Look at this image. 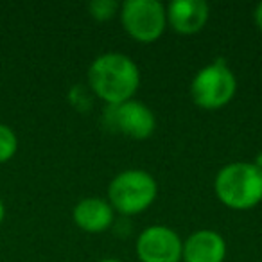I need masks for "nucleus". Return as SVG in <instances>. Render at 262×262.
<instances>
[{"label":"nucleus","mask_w":262,"mask_h":262,"mask_svg":"<svg viewBox=\"0 0 262 262\" xmlns=\"http://www.w3.org/2000/svg\"><path fill=\"white\" fill-rule=\"evenodd\" d=\"M88 83L108 106L131 101L140 83L139 67L120 52H106L94 59L88 69Z\"/></svg>","instance_id":"f257e3e1"},{"label":"nucleus","mask_w":262,"mask_h":262,"mask_svg":"<svg viewBox=\"0 0 262 262\" xmlns=\"http://www.w3.org/2000/svg\"><path fill=\"white\" fill-rule=\"evenodd\" d=\"M215 194L226 207L248 210L262 200V171L255 164L235 162L215 176Z\"/></svg>","instance_id":"f03ea898"},{"label":"nucleus","mask_w":262,"mask_h":262,"mask_svg":"<svg viewBox=\"0 0 262 262\" xmlns=\"http://www.w3.org/2000/svg\"><path fill=\"white\" fill-rule=\"evenodd\" d=\"M157 182L149 172L129 169L112 180L108 196L113 208L129 215L146 210L157 198Z\"/></svg>","instance_id":"7ed1b4c3"},{"label":"nucleus","mask_w":262,"mask_h":262,"mask_svg":"<svg viewBox=\"0 0 262 262\" xmlns=\"http://www.w3.org/2000/svg\"><path fill=\"white\" fill-rule=\"evenodd\" d=\"M235 88V76L225 59L219 58L196 74L190 84V94L198 106L205 110H217L232 101Z\"/></svg>","instance_id":"20e7f679"},{"label":"nucleus","mask_w":262,"mask_h":262,"mask_svg":"<svg viewBox=\"0 0 262 262\" xmlns=\"http://www.w3.org/2000/svg\"><path fill=\"white\" fill-rule=\"evenodd\" d=\"M122 26L131 38L151 43L164 34L167 11L158 0H127L120 8Z\"/></svg>","instance_id":"39448f33"},{"label":"nucleus","mask_w":262,"mask_h":262,"mask_svg":"<svg viewBox=\"0 0 262 262\" xmlns=\"http://www.w3.org/2000/svg\"><path fill=\"white\" fill-rule=\"evenodd\" d=\"M104 119L110 129H115L135 140L149 139L157 127L153 112L139 101L108 106V110H104Z\"/></svg>","instance_id":"423d86ee"},{"label":"nucleus","mask_w":262,"mask_h":262,"mask_svg":"<svg viewBox=\"0 0 262 262\" xmlns=\"http://www.w3.org/2000/svg\"><path fill=\"white\" fill-rule=\"evenodd\" d=\"M183 243L174 230L155 225L146 228L137 241V253L142 262H178Z\"/></svg>","instance_id":"0eeeda50"},{"label":"nucleus","mask_w":262,"mask_h":262,"mask_svg":"<svg viewBox=\"0 0 262 262\" xmlns=\"http://www.w3.org/2000/svg\"><path fill=\"white\" fill-rule=\"evenodd\" d=\"M167 22L180 34H194L208 20V6L203 0H174L169 4Z\"/></svg>","instance_id":"6e6552de"},{"label":"nucleus","mask_w":262,"mask_h":262,"mask_svg":"<svg viewBox=\"0 0 262 262\" xmlns=\"http://www.w3.org/2000/svg\"><path fill=\"white\" fill-rule=\"evenodd\" d=\"M226 255L225 239L217 232L200 230L183 243L182 257L185 262H223Z\"/></svg>","instance_id":"1a4fd4ad"},{"label":"nucleus","mask_w":262,"mask_h":262,"mask_svg":"<svg viewBox=\"0 0 262 262\" xmlns=\"http://www.w3.org/2000/svg\"><path fill=\"white\" fill-rule=\"evenodd\" d=\"M74 221L84 232H104L113 223V208L101 198H84L74 208Z\"/></svg>","instance_id":"9d476101"},{"label":"nucleus","mask_w":262,"mask_h":262,"mask_svg":"<svg viewBox=\"0 0 262 262\" xmlns=\"http://www.w3.org/2000/svg\"><path fill=\"white\" fill-rule=\"evenodd\" d=\"M18 149V139L15 131L6 124H0V164L11 160Z\"/></svg>","instance_id":"9b49d317"},{"label":"nucleus","mask_w":262,"mask_h":262,"mask_svg":"<svg viewBox=\"0 0 262 262\" xmlns=\"http://www.w3.org/2000/svg\"><path fill=\"white\" fill-rule=\"evenodd\" d=\"M119 8H120L119 2H115V0H94V2L88 4L90 15L95 20H101V22L113 18V15H115Z\"/></svg>","instance_id":"f8f14e48"},{"label":"nucleus","mask_w":262,"mask_h":262,"mask_svg":"<svg viewBox=\"0 0 262 262\" xmlns=\"http://www.w3.org/2000/svg\"><path fill=\"white\" fill-rule=\"evenodd\" d=\"M255 22H257V27L262 31V2L257 6V9H255Z\"/></svg>","instance_id":"ddd939ff"},{"label":"nucleus","mask_w":262,"mask_h":262,"mask_svg":"<svg viewBox=\"0 0 262 262\" xmlns=\"http://www.w3.org/2000/svg\"><path fill=\"white\" fill-rule=\"evenodd\" d=\"M4 215H6V207H4V201L0 198V223L4 221Z\"/></svg>","instance_id":"4468645a"},{"label":"nucleus","mask_w":262,"mask_h":262,"mask_svg":"<svg viewBox=\"0 0 262 262\" xmlns=\"http://www.w3.org/2000/svg\"><path fill=\"white\" fill-rule=\"evenodd\" d=\"M255 165H257V167L262 171V153H258V155H257V160H255Z\"/></svg>","instance_id":"2eb2a0df"},{"label":"nucleus","mask_w":262,"mask_h":262,"mask_svg":"<svg viewBox=\"0 0 262 262\" xmlns=\"http://www.w3.org/2000/svg\"><path fill=\"white\" fill-rule=\"evenodd\" d=\"M99 262H120V260H117V258H102V260H99Z\"/></svg>","instance_id":"dca6fc26"}]
</instances>
